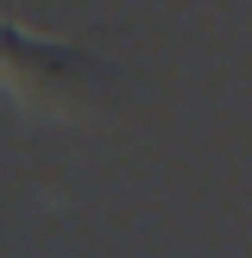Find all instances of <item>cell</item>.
<instances>
[{"label":"cell","mask_w":252,"mask_h":258,"mask_svg":"<svg viewBox=\"0 0 252 258\" xmlns=\"http://www.w3.org/2000/svg\"><path fill=\"white\" fill-rule=\"evenodd\" d=\"M95 63L70 44H44V38L19 32V25H0V82L19 88L25 101H44V107H70L82 101Z\"/></svg>","instance_id":"obj_1"}]
</instances>
